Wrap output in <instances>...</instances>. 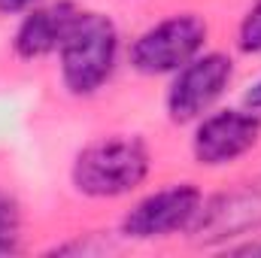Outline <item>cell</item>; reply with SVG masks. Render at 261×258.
Returning <instances> with one entry per match:
<instances>
[{"instance_id":"6da1fadb","label":"cell","mask_w":261,"mask_h":258,"mask_svg":"<svg viewBox=\"0 0 261 258\" xmlns=\"http://www.w3.org/2000/svg\"><path fill=\"white\" fill-rule=\"evenodd\" d=\"M149 173V149L140 137H103L73 161V186L88 197H119L134 192Z\"/></svg>"},{"instance_id":"7a4b0ae2","label":"cell","mask_w":261,"mask_h":258,"mask_svg":"<svg viewBox=\"0 0 261 258\" xmlns=\"http://www.w3.org/2000/svg\"><path fill=\"white\" fill-rule=\"evenodd\" d=\"M119 31L103 12H79L61 43V79L70 94H94L113 73Z\"/></svg>"},{"instance_id":"3957f363","label":"cell","mask_w":261,"mask_h":258,"mask_svg":"<svg viewBox=\"0 0 261 258\" xmlns=\"http://www.w3.org/2000/svg\"><path fill=\"white\" fill-rule=\"evenodd\" d=\"M203 40H206V24L197 15L192 12L170 15L134 40L130 64L146 76L176 73L203 49Z\"/></svg>"},{"instance_id":"277c9868","label":"cell","mask_w":261,"mask_h":258,"mask_svg":"<svg viewBox=\"0 0 261 258\" xmlns=\"http://www.w3.org/2000/svg\"><path fill=\"white\" fill-rule=\"evenodd\" d=\"M231 58L210 52V55H195L186 67L176 70V79L167 91V113L173 122H192L203 116L228 88L231 82Z\"/></svg>"},{"instance_id":"5b68a950","label":"cell","mask_w":261,"mask_h":258,"mask_svg":"<svg viewBox=\"0 0 261 258\" xmlns=\"http://www.w3.org/2000/svg\"><path fill=\"white\" fill-rule=\"evenodd\" d=\"M203 197L192 183L170 186L161 192L149 194L140 200L122 222V231L134 240H152V237H167L173 231L192 228L195 219L200 216Z\"/></svg>"},{"instance_id":"8992f818","label":"cell","mask_w":261,"mask_h":258,"mask_svg":"<svg viewBox=\"0 0 261 258\" xmlns=\"http://www.w3.org/2000/svg\"><path fill=\"white\" fill-rule=\"evenodd\" d=\"M261 137V119L252 110H225L203 119L195 131V158L206 167L246 155Z\"/></svg>"},{"instance_id":"52a82bcc","label":"cell","mask_w":261,"mask_h":258,"mask_svg":"<svg viewBox=\"0 0 261 258\" xmlns=\"http://www.w3.org/2000/svg\"><path fill=\"white\" fill-rule=\"evenodd\" d=\"M200 237L210 234V237H237V234H246L249 228H258L261 225V183H249L243 192L225 194L219 200H213L203 213L200 207V216L195 219Z\"/></svg>"},{"instance_id":"ba28073f","label":"cell","mask_w":261,"mask_h":258,"mask_svg":"<svg viewBox=\"0 0 261 258\" xmlns=\"http://www.w3.org/2000/svg\"><path fill=\"white\" fill-rule=\"evenodd\" d=\"M79 12L82 9H76L70 0H58L52 6L34 9L15 34V52L21 58H43V55L61 49V43L70 34L73 21L79 18Z\"/></svg>"},{"instance_id":"9c48e42d","label":"cell","mask_w":261,"mask_h":258,"mask_svg":"<svg viewBox=\"0 0 261 258\" xmlns=\"http://www.w3.org/2000/svg\"><path fill=\"white\" fill-rule=\"evenodd\" d=\"M15 249H18V210L0 192V255H9Z\"/></svg>"},{"instance_id":"30bf717a","label":"cell","mask_w":261,"mask_h":258,"mask_svg":"<svg viewBox=\"0 0 261 258\" xmlns=\"http://www.w3.org/2000/svg\"><path fill=\"white\" fill-rule=\"evenodd\" d=\"M237 46H240L246 55L261 52V0H255V3L249 6V12L243 15L240 34H237Z\"/></svg>"},{"instance_id":"8fae6325","label":"cell","mask_w":261,"mask_h":258,"mask_svg":"<svg viewBox=\"0 0 261 258\" xmlns=\"http://www.w3.org/2000/svg\"><path fill=\"white\" fill-rule=\"evenodd\" d=\"M243 104H246V110H252V113H261V82H255V85L246 91Z\"/></svg>"},{"instance_id":"7c38bea8","label":"cell","mask_w":261,"mask_h":258,"mask_svg":"<svg viewBox=\"0 0 261 258\" xmlns=\"http://www.w3.org/2000/svg\"><path fill=\"white\" fill-rule=\"evenodd\" d=\"M37 0H0V12H6V15H15V12H21V9H28V6H34Z\"/></svg>"},{"instance_id":"4fadbf2b","label":"cell","mask_w":261,"mask_h":258,"mask_svg":"<svg viewBox=\"0 0 261 258\" xmlns=\"http://www.w3.org/2000/svg\"><path fill=\"white\" fill-rule=\"evenodd\" d=\"M234 252H246V255L252 252V255H258V252H261V243H246V246H237Z\"/></svg>"}]
</instances>
